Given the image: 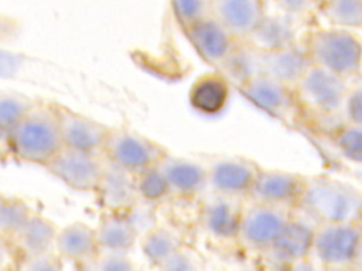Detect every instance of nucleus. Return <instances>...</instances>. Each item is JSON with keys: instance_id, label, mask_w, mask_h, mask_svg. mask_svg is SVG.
<instances>
[{"instance_id": "obj_1", "label": "nucleus", "mask_w": 362, "mask_h": 271, "mask_svg": "<svg viewBox=\"0 0 362 271\" xmlns=\"http://www.w3.org/2000/svg\"><path fill=\"white\" fill-rule=\"evenodd\" d=\"M310 65L303 44L280 51H264L243 42L218 72L236 88L252 78H270L294 88Z\"/></svg>"}, {"instance_id": "obj_2", "label": "nucleus", "mask_w": 362, "mask_h": 271, "mask_svg": "<svg viewBox=\"0 0 362 271\" xmlns=\"http://www.w3.org/2000/svg\"><path fill=\"white\" fill-rule=\"evenodd\" d=\"M10 147L16 159L45 167L64 147L58 104L35 102L10 131Z\"/></svg>"}, {"instance_id": "obj_3", "label": "nucleus", "mask_w": 362, "mask_h": 271, "mask_svg": "<svg viewBox=\"0 0 362 271\" xmlns=\"http://www.w3.org/2000/svg\"><path fill=\"white\" fill-rule=\"evenodd\" d=\"M297 209L317 224L362 223V192L328 175L305 176Z\"/></svg>"}, {"instance_id": "obj_4", "label": "nucleus", "mask_w": 362, "mask_h": 271, "mask_svg": "<svg viewBox=\"0 0 362 271\" xmlns=\"http://www.w3.org/2000/svg\"><path fill=\"white\" fill-rule=\"evenodd\" d=\"M303 45L311 65L346 80L362 75V41L354 31L317 27L307 31Z\"/></svg>"}, {"instance_id": "obj_5", "label": "nucleus", "mask_w": 362, "mask_h": 271, "mask_svg": "<svg viewBox=\"0 0 362 271\" xmlns=\"http://www.w3.org/2000/svg\"><path fill=\"white\" fill-rule=\"evenodd\" d=\"M349 82L322 68L310 65L293 88L300 113L318 120L346 123L342 116Z\"/></svg>"}, {"instance_id": "obj_6", "label": "nucleus", "mask_w": 362, "mask_h": 271, "mask_svg": "<svg viewBox=\"0 0 362 271\" xmlns=\"http://www.w3.org/2000/svg\"><path fill=\"white\" fill-rule=\"evenodd\" d=\"M362 251V223L317 224L310 255L324 268H352Z\"/></svg>"}, {"instance_id": "obj_7", "label": "nucleus", "mask_w": 362, "mask_h": 271, "mask_svg": "<svg viewBox=\"0 0 362 271\" xmlns=\"http://www.w3.org/2000/svg\"><path fill=\"white\" fill-rule=\"evenodd\" d=\"M167 154L163 144L123 127H110L103 151L107 162L132 174L158 165Z\"/></svg>"}, {"instance_id": "obj_8", "label": "nucleus", "mask_w": 362, "mask_h": 271, "mask_svg": "<svg viewBox=\"0 0 362 271\" xmlns=\"http://www.w3.org/2000/svg\"><path fill=\"white\" fill-rule=\"evenodd\" d=\"M293 210L250 200L243 207L236 241L249 251L264 254L281 236Z\"/></svg>"}, {"instance_id": "obj_9", "label": "nucleus", "mask_w": 362, "mask_h": 271, "mask_svg": "<svg viewBox=\"0 0 362 271\" xmlns=\"http://www.w3.org/2000/svg\"><path fill=\"white\" fill-rule=\"evenodd\" d=\"M106 167L102 154H90L72 148L62 150L44 167L48 174L79 192H96Z\"/></svg>"}, {"instance_id": "obj_10", "label": "nucleus", "mask_w": 362, "mask_h": 271, "mask_svg": "<svg viewBox=\"0 0 362 271\" xmlns=\"http://www.w3.org/2000/svg\"><path fill=\"white\" fill-rule=\"evenodd\" d=\"M317 223L300 209H294L277 241L262 254L272 271H284L293 263L310 255Z\"/></svg>"}, {"instance_id": "obj_11", "label": "nucleus", "mask_w": 362, "mask_h": 271, "mask_svg": "<svg viewBox=\"0 0 362 271\" xmlns=\"http://www.w3.org/2000/svg\"><path fill=\"white\" fill-rule=\"evenodd\" d=\"M208 191L215 195L249 199L262 167L243 157H222L208 167Z\"/></svg>"}, {"instance_id": "obj_12", "label": "nucleus", "mask_w": 362, "mask_h": 271, "mask_svg": "<svg viewBox=\"0 0 362 271\" xmlns=\"http://www.w3.org/2000/svg\"><path fill=\"white\" fill-rule=\"evenodd\" d=\"M305 176L274 168H260L249 200L286 209L298 206Z\"/></svg>"}, {"instance_id": "obj_13", "label": "nucleus", "mask_w": 362, "mask_h": 271, "mask_svg": "<svg viewBox=\"0 0 362 271\" xmlns=\"http://www.w3.org/2000/svg\"><path fill=\"white\" fill-rule=\"evenodd\" d=\"M238 89L252 104L284 123H291L300 113L293 88L279 80L252 78Z\"/></svg>"}, {"instance_id": "obj_14", "label": "nucleus", "mask_w": 362, "mask_h": 271, "mask_svg": "<svg viewBox=\"0 0 362 271\" xmlns=\"http://www.w3.org/2000/svg\"><path fill=\"white\" fill-rule=\"evenodd\" d=\"M267 13L262 0H212L211 16L239 42H247Z\"/></svg>"}, {"instance_id": "obj_15", "label": "nucleus", "mask_w": 362, "mask_h": 271, "mask_svg": "<svg viewBox=\"0 0 362 271\" xmlns=\"http://www.w3.org/2000/svg\"><path fill=\"white\" fill-rule=\"evenodd\" d=\"M58 114L64 147L103 155L109 126L64 106H58Z\"/></svg>"}, {"instance_id": "obj_16", "label": "nucleus", "mask_w": 362, "mask_h": 271, "mask_svg": "<svg viewBox=\"0 0 362 271\" xmlns=\"http://www.w3.org/2000/svg\"><path fill=\"white\" fill-rule=\"evenodd\" d=\"M184 34L201 59L218 71L228 62L239 45L212 16L184 30Z\"/></svg>"}, {"instance_id": "obj_17", "label": "nucleus", "mask_w": 362, "mask_h": 271, "mask_svg": "<svg viewBox=\"0 0 362 271\" xmlns=\"http://www.w3.org/2000/svg\"><path fill=\"white\" fill-rule=\"evenodd\" d=\"M243 199L211 193L204 199L198 220L204 231L216 240H236L245 205Z\"/></svg>"}, {"instance_id": "obj_18", "label": "nucleus", "mask_w": 362, "mask_h": 271, "mask_svg": "<svg viewBox=\"0 0 362 271\" xmlns=\"http://www.w3.org/2000/svg\"><path fill=\"white\" fill-rule=\"evenodd\" d=\"M157 167L168 183L171 196L192 199L208 191V168L195 159L168 152Z\"/></svg>"}, {"instance_id": "obj_19", "label": "nucleus", "mask_w": 362, "mask_h": 271, "mask_svg": "<svg viewBox=\"0 0 362 271\" xmlns=\"http://www.w3.org/2000/svg\"><path fill=\"white\" fill-rule=\"evenodd\" d=\"M303 21L279 10H267L260 25L247 42L264 51L293 48L303 44L307 34V31H303Z\"/></svg>"}, {"instance_id": "obj_20", "label": "nucleus", "mask_w": 362, "mask_h": 271, "mask_svg": "<svg viewBox=\"0 0 362 271\" xmlns=\"http://www.w3.org/2000/svg\"><path fill=\"white\" fill-rule=\"evenodd\" d=\"M100 206L112 213H129L140 203L134 174L106 161V167L95 192Z\"/></svg>"}, {"instance_id": "obj_21", "label": "nucleus", "mask_w": 362, "mask_h": 271, "mask_svg": "<svg viewBox=\"0 0 362 271\" xmlns=\"http://www.w3.org/2000/svg\"><path fill=\"white\" fill-rule=\"evenodd\" d=\"M54 251L61 260L72 263H90L99 254L95 227L83 222L65 224L58 230Z\"/></svg>"}, {"instance_id": "obj_22", "label": "nucleus", "mask_w": 362, "mask_h": 271, "mask_svg": "<svg viewBox=\"0 0 362 271\" xmlns=\"http://www.w3.org/2000/svg\"><path fill=\"white\" fill-rule=\"evenodd\" d=\"M95 230L99 251L105 253L129 254L140 236V231L127 213L106 212Z\"/></svg>"}, {"instance_id": "obj_23", "label": "nucleus", "mask_w": 362, "mask_h": 271, "mask_svg": "<svg viewBox=\"0 0 362 271\" xmlns=\"http://www.w3.org/2000/svg\"><path fill=\"white\" fill-rule=\"evenodd\" d=\"M230 97V83L219 72H211L199 76L189 89L191 106L206 116L221 113Z\"/></svg>"}, {"instance_id": "obj_24", "label": "nucleus", "mask_w": 362, "mask_h": 271, "mask_svg": "<svg viewBox=\"0 0 362 271\" xmlns=\"http://www.w3.org/2000/svg\"><path fill=\"white\" fill-rule=\"evenodd\" d=\"M58 230L54 222L34 212L14 241L25 257L51 253L55 248Z\"/></svg>"}, {"instance_id": "obj_25", "label": "nucleus", "mask_w": 362, "mask_h": 271, "mask_svg": "<svg viewBox=\"0 0 362 271\" xmlns=\"http://www.w3.org/2000/svg\"><path fill=\"white\" fill-rule=\"evenodd\" d=\"M140 247L146 260L150 264L160 267L182 248V240L174 229L156 224L143 233Z\"/></svg>"}, {"instance_id": "obj_26", "label": "nucleus", "mask_w": 362, "mask_h": 271, "mask_svg": "<svg viewBox=\"0 0 362 271\" xmlns=\"http://www.w3.org/2000/svg\"><path fill=\"white\" fill-rule=\"evenodd\" d=\"M317 13L328 23V27L348 31L362 28V0L320 1Z\"/></svg>"}, {"instance_id": "obj_27", "label": "nucleus", "mask_w": 362, "mask_h": 271, "mask_svg": "<svg viewBox=\"0 0 362 271\" xmlns=\"http://www.w3.org/2000/svg\"><path fill=\"white\" fill-rule=\"evenodd\" d=\"M33 213L23 200L3 196L0 199V234L7 240H14Z\"/></svg>"}, {"instance_id": "obj_28", "label": "nucleus", "mask_w": 362, "mask_h": 271, "mask_svg": "<svg viewBox=\"0 0 362 271\" xmlns=\"http://www.w3.org/2000/svg\"><path fill=\"white\" fill-rule=\"evenodd\" d=\"M134 181L137 196L141 203H160L171 196L168 183L157 165L134 174Z\"/></svg>"}, {"instance_id": "obj_29", "label": "nucleus", "mask_w": 362, "mask_h": 271, "mask_svg": "<svg viewBox=\"0 0 362 271\" xmlns=\"http://www.w3.org/2000/svg\"><path fill=\"white\" fill-rule=\"evenodd\" d=\"M35 102L24 93L0 89V130L10 133Z\"/></svg>"}, {"instance_id": "obj_30", "label": "nucleus", "mask_w": 362, "mask_h": 271, "mask_svg": "<svg viewBox=\"0 0 362 271\" xmlns=\"http://www.w3.org/2000/svg\"><path fill=\"white\" fill-rule=\"evenodd\" d=\"M331 138L346 161L362 164V126L344 123L331 134Z\"/></svg>"}, {"instance_id": "obj_31", "label": "nucleus", "mask_w": 362, "mask_h": 271, "mask_svg": "<svg viewBox=\"0 0 362 271\" xmlns=\"http://www.w3.org/2000/svg\"><path fill=\"white\" fill-rule=\"evenodd\" d=\"M211 3L212 0H174L170 3V7L178 25L184 31L211 17Z\"/></svg>"}, {"instance_id": "obj_32", "label": "nucleus", "mask_w": 362, "mask_h": 271, "mask_svg": "<svg viewBox=\"0 0 362 271\" xmlns=\"http://www.w3.org/2000/svg\"><path fill=\"white\" fill-rule=\"evenodd\" d=\"M342 116L346 123L362 126V75L349 82Z\"/></svg>"}, {"instance_id": "obj_33", "label": "nucleus", "mask_w": 362, "mask_h": 271, "mask_svg": "<svg viewBox=\"0 0 362 271\" xmlns=\"http://www.w3.org/2000/svg\"><path fill=\"white\" fill-rule=\"evenodd\" d=\"M90 271H136V264L129 254L99 251L90 261Z\"/></svg>"}, {"instance_id": "obj_34", "label": "nucleus", "mask_w": 362, "mask_h": 271, "mask_svg": "<svg viewBox=\"0 0 362 271\" xmlns=\"http://www.w3.org/2000/svg\"><path fill=\"white\" fill-rule=\"evenodd\" d=\"M20 271H64L62 260L55 251L30 255L21 264Z\"/></svg>"}, {"instance_id": "obj_35", "label": "nucleus", "mask_w": 362, "mask_h": 271, "mask_svg": "<svg viewBox=\"0 0 362 271\" xmlns=\"http://www.w3.org/2000/svg\"><path fill=\"white\" fill-rule=\"evenodd\" d=\"M276 10L286 13L291 17L304 20L307 16L318 11L320 1H311V0H279L273 3Z\"/></svg>"}, {"instance_id": "obj_36", "label": "nucleus", "mask_w": 362, "mask_h": 271, "mask_svg": "<svg viewBox=\"0 0 362 271\" xmlns=\"http://www.w3.org/2000/svg\"><path fill=\"white\" fill-rule=\"evenodd\" d=\"M160 271H199L198 258L187 248L178 250L158 267Z\"/></svg>"}, {"instance_id": "obj_37", "label": "nucleus", "mask_w": 362, "mask_h": 271, "mask_svg": "<svg viewBox=\"0 0 362 271\" xmlns=\"http://www.w3.org/2000/svg\"><path fill=\"white\" fill-rule=\"evenodd\" d=\"M20 34V24L16 18L0 13V42L14 41Z\"/></svg>"}, {"instance_id": "obj_38", "label": "nucleus", "mask_w": 362, "mask_h": 271, "mask_svg": "<svg viewBox=\"0 0 362 271\" xmlns=\"http://www.w3.org/2000/svg\"><path fill=\"white\" fill-rule=\"evenodd\" d=\"M284 271H325V268L320 263H317L311 255H308L303 260L293 263Z\"/></svg>"}, {"instance_id": "obj_39", "label": "nucleus", "mask_w": 362, "mask_h": 271, "mask_svg": "<svg viewBox=\"0 0 362 271\" xmlns=\"http://www.w3.org/2000/svg\"><path fill=\"white\" fill-rule=\"evenodd\" d=\"M7 241L8 240L0 234V270L4 268V265L10 260V250Z\"/></svg>"}, {"instance_id": "obj_40", "label": "nucleus", "mask_w": 362, "mask_h": 271, "mask_svg": "<svg viewBox=\"0 0 362 271\" xmlns=\"http://www.w3.org/2000/svg\"><path fill=\"white\" fill-rule=\"evenodd\" d=\"M11 154V147H10V133L0 130V157Z\"/></svg>"}, {"instance_id": "obj_41", "label": "nucleus", "mask_w": 362, "mask_h": 271, "mask_svg": "<svg viewBox=\"0 0 362 271\" xmlns=\"http://www.w3.org/2000/svg\"><path fill=\"white\" fill-rule=\"evenodd\" d=\"M235 271H272L270 268H263V267H259V265H243V267H239L238 270Z\"/></svg>"}, {"instance_id": "obj_42", "label": "nucleus", "mask_w": 362, "mask_h": 271, "mask_svg": "<svg viewBox=\"0 0 362 271\" xmlns=\"http://www.w3.org/2000/svg\"><path fill=\"white\" fill-rule=\"evenodd\" d=\"M352 270H354V271H362V251H361V254H359V257H358L356 263L354 264Z\"/></svg>"}, {"instance_id": "obj_43", "label": "nucleus", "mask_w": 362, "mask_h": 271, "mask_svg": "<svg viewBox=\"0 0 362 271\" xmlns=\"http://www.w3.org/2000/svg\"><path fill=\"white\" fill-rule=\"evenodd\" d=\"M325 271H354L352 268H325Z\"/></svg>"}, {"instance_id": "obj_44", "label": "nucleus", "mask_w": 362, "mask_h": 271, "mask_svg": "<svg viewBox=\"0 0 362 271\" xmlns=\"http://www.w3.org/2000/svg\"><path fill=\"white\" fill-rule=\"evenodd\" d=\"M1 198H3V195H1V193H0V199H1Z\"/></svg>"}]
</instances>
